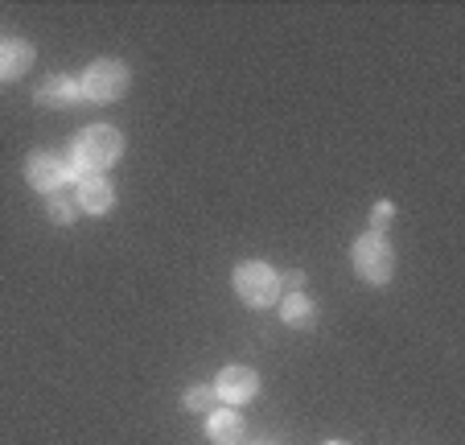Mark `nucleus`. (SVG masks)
I'll return each mask as SVG.
<instances>
[{"mask_svg": "<svg viewBox=\"0 0 465 445\" xmlns=\"http://www.w3.org/2000/svg\"><path fill=\"white\" fill-rule=\"evenodd\" d=\"M124 157V132L112 124H87L79 137L71 140V169L74 177L107 174L115 161Z\"/></svg>", "mask_w": 465, "mask_h": 445, "instance_id": "nucleus-1", "label": "nucleus"}, {"mask_svg": "<svg viewBox=\"0 0 465 445\" xmlns=\"http://www.w3.org/2000/svg\"><path fill=\"white\" fill-rule=\"evenodd\" d=\"M231 285H235V297L247 309H268L281 301V272L263 260H243L235 272H231Z\"/></svg>", "mask_w": 465, "mask_h": 445, "instance_id": "nucleus-2", "label": "nucleus"}, {"mask_svg": "<svg viewBox=\"0 0 465 445\" xmlns=\"http://www.w3.org/2000/svg\"><path fill=\"white\" fill-rule=\"evenodd\" d=\"M79 87H83L87 104H115V99L128 96L132 70H128V62H120V58H95L79 75Z\"/></svg>", "mask_w": 465, "mask_h": 445, "instance_id": "nucleus-3", "label": "nucleus"}, {"mask_svg": "<svg viewBox=\"0 0 465 445\" xmlns=\"http://www.w3.org/2000/svg\"><path fill=\"white\" fill-rule=\"evenodd\" d=\"M351 264L371 288H383L395 272V252H391V244H387V236H379V231H362L351 248Z\"/></svg>", "mask_w": 465, "mask_h": 445, "instance_id": "nucleus-4", "label": "nucleus"}, {"mask_svg": "<svg viewBox=\"0 0 465 445\" xmlns=\"http://www.w3.org/2000/svg\"><path fill=\"white\" fill-rule=\"evenodd\" d=\"M25 182L34 186L37 194H58L66 190V182H74V169L71 161L62 157V153H50V148H37V153H29L25 157Z\"/></svg>", "mask_w": 465, "mask_h": 445, "instance_id": "nucleus-5", "label": "nucleus"}, {"mask_svg": "<svg viewBox=\"0 0 465 445\" xmlns=\"http://www.w3.org/2000/svg\"><path fill=\"white\" fill-rule=\"evenodd\" d=\"M214 396H219L227 409H243L260 396V376H255V367H243V363H231L219 371L214 379Z\"/></svg>", "mask_w": 465, "mask_h": 445, "instance_id": "nucleus-6", "label": "nucleus"}, {"mask_svg": "<svg viewBox=\"0 0 465 445\" xmlns=\"http://www.w3.org/2000/svg\"><path fill=\"white\" fill-rule=\"evenodd\" d=\"M79 104H87V99H83L79 79H71V75H50V79L37 83V107L71 112V107H79Z\"/></svg>", "mask_w": 465, "mask_h": 445, "instance_id": "nucleus-7", "label": "nucleus"}, {"mask_svg": "<svg viewBox=\"0 0 465 445\" xmlns=\"http://www.w3.org/2000/svg\"><path fill=\"white\" fill-rule=\"evenodd\" d=\"M74 182H79V190H74L79 210H87V215H107V210L115 207V186L107 182V174H87V177H74Z\"/></svg>", "mask_w": 465, "mask_h": 445, "instance_id": "nucleus-8", "label": "nucleus"}, {"mask_svg": "<svg viewBox=\"0 0 465 445\" xmlns=\"http://www.w3.org/2000/svg\"><path fill=\"white\" fill-rule=\"evenodd\" d=\"M243 433H247V425H243V412H235V409H214L211 417H206V437H211L214 445H239L243 441Z\"/></svg>", "mask_w": 465, "mask_h": 445, "instance_id": "nucleus-9", "label": "nucleus"}, {"mask_svg": "<svg viewBox=\"0 0 465 445\" xmlns=\"http://www.w3.org/2000/svg\"><path fill=\"white\" fill-rule=\"evenodd\" d=\"M29 66H34V46L21 42V37H5L0 42V83L21 79Z\"/></svg>", "mask_w": 465, "mask_h": 445, "instance_id": "nucleus-10", "label": "nucleus"}, {"mask_svg": "<svg viewBox=\"0 0 465 445\" xmlns=\"http://www.w3.org/2000/svg\"><path fill=\"white\" fill-rule=\"evenodd\" d=\"M276 306H281V322L289 326V330H309V326L317 322V306L305 293H284Z\"/></svg>", "mask_w": 465, "mask_h": 445, "instance_id": "nucleus-11", "label": "nucleus"}, {"mask_svg": "<svg viewBox=\"0 0 465 445\" xmlns=\"http://www.w3.org/2000/svg\"><path fill=\"white\" fill-rule=\"evenodd\" d=\"M45 215H50V223H58V228H71L74 218H79V198H74L71 190H58L45 198Z\"/></svg>", "mask_w": 465, "mask_h": 445, "instance_id": "nucleus-12", "label": "nucleus"}, {"mask_svg": "<svg viewBox=\"0 0 465 445\" xmlns=\"http://www.w3.org/2000/svg\"><path fill=\"white\" fill-rule=\"evenodd\" d=\"M214 388H185V396H182V404H185V412H214Z\"/></svg>", "mask_w": 465, "mask_h": 445, "instance_id": "nucleus-13", "label": "nucleus"}, {"mask_svg": "<svg viewBox=\"0 0 465 445\" xmlns=\"http://www.w3.org/2000/svg\"><path fill=\"white\" fill-rule=\"evenodd\" d=\"M391 218H395V207L391 202H375L371 207V231H379V236H387V228H391Z\"/></svg>", "mask_w": 465, "mask_h": 445, "instance_id": "nucleus-14", "label": "nucleus"}, {"mask_svg": "<svg viewBox=\"0 0 465 445\" xmlns=\"http://www.w3.org/2000/svg\"><path fill=\"white\" fill-rule=\"evenodd\" d=\"M322 445H351V441H342V437H334V441H322Z\"/></svg>", "mask_w": 465, "mask_h": 445, "instance_id": "nucleus-15", "label": "nucleus"}]
</instances>
